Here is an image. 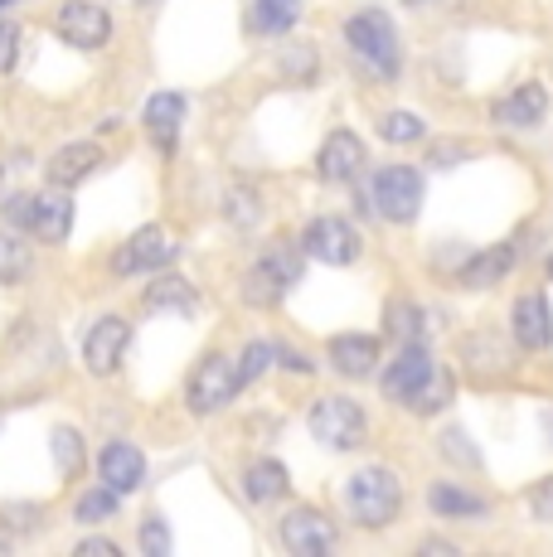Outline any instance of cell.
I'll list each match as a JSON object with an SVG mask.
<instances>
[{
  "label": "cell",
  "instance_id": "cell-41",
  "mask_svg": "<svg viewBox=\"0 0 553 557\" xmlns=\"http://www.w3.org/2000/svg\"><path fill=\"white\" fill-rule=\"evenodd\" d=\"M452 160H466V146H438L432 151V165H452Z\"/></svg>",
  "mask_w": 553,
  "mask_h": 557
},
{
  "label": "cell",
  "instance_id": "cell-30",
  "mask_svg": "<svg viewBox=\"0 0 553 557\" xmlns=\"http://www.w3.org/2000/svg\"><path fill=\"white\" fill-rule=\"evenodd\" d=\"M116 499H122V495H116V490H108V485H102V490H88V495L78 499V519H83V523L112 519V513H116Z\"/></svg>",
  "mask_w": 553,
  "mask_h": 557
},
{
  "label": "cell",
  "instance_id": "cell-27",
  "mask_svg": "<svg viewBox=\"0 0 553 557\" xmlns=\"http://www.w3.org/2000/svg\"><path fill=\"white\" fill-rule=\"evenodd\" d=\"M54 466H59V475H78V466H83V436L73 432V426H59V432H54Z\"/></svg>",
  "mask_w": 553,
  "mask_h": 557
},
{
  "label": "cell",
  "instance_id": "cell-15",
  "mask_svg": "<svg viewBox=\"0 0 553 557\" xmlns=\"http://www.w3.org/2000/svg\"><path fill=\"white\" fill-rule=\"evenodd\" d=\"M549 112V92L539 88V83H519L515 92H505V98L495 102V126H505V132H529V126H539Z\"/></svg>",
  "mask_w": 553,
  "mask_h": 557
},
{
  "label": "cell",
  "instance_id": "cell-28",
  "mask_svg": "<svg viewBox=\"0 0 553 557\" xmlns=\"http://www.w3.org/2000/svg\"><path fill=\"white\" fill-rule=\"evenodd\" d=\"M422 136H428L422 116H413V112H389V116H384V141H393V146H413V141H422Z\"/></svg>",
  "mask_w": 553,
  "mask_h": 557
},
{
  "label": "cell",
  "instance_id": "cell-35",
  "mask_svg": "<svg viewBox=\"0 0 553 557\" xmlns=\"http://www.w3.org/2000/svg\"><path fill=\"white\" fill-rule=\"evenodd\" d=\"M529 513H534L539 523H553V475L529 490Z\"/></svg>",
  "mask_w": 553,
  "mask_h": 557
},
{
  "label": "cell",
  "instance_id": "cell-25",
  "mask_svg": "<svg viewBox=\"0 0 553 557\" xmlns=\"http://www.w3.org/2000/svg\"><path fill=\"white\" fill-rule=\"evenodd\" d=\"M302 20V0H258L253 5V29L258 35H286Z\"/></svg>",
  "mask_w": 553,
  "mask_h": 557
},
{
  "label": "cell",
  "instance_id": "cell-26",
  "mask_svg": "<svg viewBox=\"0 0 553 557\" xmlns=\"http://www.w3.org/2000/svg\"><path fill=\"white\" fill-rule=\"evenodd\" d=\"M29 276V248L15 233H0V286H20Z\"/></svg>",
  "mask_w": 553,
  "mask_h": 557
},
{
  "label": "cell",
  "instance_id": "cell-40",
  "mask_svg": "<svg viewBox=\"0 0 553 557\" xmlns=\"http://www.w3.org/2000/svg\"><path fill=\"white\" fill-rule=\"evenodd\" d=\"M78 553H83V557H116V543H108V539H88V543H78Z\"/></svg>",
  "mask_w": 553,
  "mask_h": 557
},
{
  "label": "cell",
  "instance_id": "cell-13",
  "mask_svg": "<svg viewBox=\"0 0 553 557\" xmlns=\"http://www.w3.org/2000/svg\"><path fill=\"white\" fill-rule=\"evenodd\" d=\"M509 335H515V345L529 349V355H539V349L553 345V315H549V301L539 292H529L515 301V310H509Z\"/></svg>",
  "mask_w": 553,
  "mask_h": 557
},
{
  "label": "cell",
  "instance_id": "cell-9",
  "mask_svg": "<svg viewBox=\"0 0 553 557\" xmlns=\"http://www.w3.org/2000/svg\"><path fill=\"white\" fill-rule=\"evenodd\" d=\"M170 257H175V243L165 238V228H156V223H146V228H136L132 238L122 243V252L112 257V272H116V276L156 272V267H165Z\"/></svg>",
  "mask_w": 553,
  "mask_h": 557
},
{
  "label": "cell",
  "instance_id": "cell-12",
  "mask_svg": "<svg viewBox=\"0 0 553 557\" xmlns=\"http://www.w3.org/2000/svg\"><path fill=\"white\" fill-rule=\"evenodd\" d=\"M365 160H369L365 141H359L355 132H345V126H340V132L325 136L321 156H316V175L331 180V185H349V180L365 170Z\"/></svg>",
  "mask_w": 553,
  "mask_h": 557
},
{
  "label": "cell",
  "instance_id": "cell-42",
  "mask_svg": "<svg viewBox=\"0 0 553 557\" xmlns=\"http://www.w3.org/2000/svg\"><path fill=\"white\" fill-rule=\"evenodd\" d=\"M549 276H553V257H549Z\"/></svg>",
  "mask_w": 553,
  "mask_h": 557
},
{
  "label": "cell",
  "instance_id": "cell-2",
  "mask_svg": "<svg viewBox=\"0 0 553 557\" xmlns=\"http://www.w3.org/2000/svg\"><path fill=\"white\" fill-rule=\"evenodd\" d=\"M345 39H349V49L365 59V69L374 73V78H384V83L398 78L403 53H398V35H393V20L384 10H359V15H349Z\"/></svg>",
  "mask_w": 553,
  "mask_h": 557
},
{
  "label": "cell",
  "instance_id": "cell-33",
  "mask_svg": "<svg viewBox=\"0 0 553 557\" xmlns=\"http://www.w3.org/2000/svg\"><path fill=\"white\" fill-rule=\"evenodd\" d=\"M418 320H422L418 306H393V310H389V330L403 339V345H413V339H418V330H422Z\"/></svg>",
  "mask_w": 553,
  "mask_h": 557
},
{
  "label": "cell",
  "instance_id": "cell-37",
  "mask_svg": "<svg viewBox=\"0 0 553 557\" xmlns=\"http://www.w3.org/2000/svg\"><path fill=\"white\" fill-rule=\"evenodd\" d=\"M311 69H316V49L311 45L286 49V73H292V78H311Z\"/></svg>",
  "mask_w": 553,
  "mask_h": 557
},
{
  "label": "cell",
  "instance_id": "cell-29",
  "mask_svg": "<svg viewBox=\"0 0 553 557\" xmlns=\"http://www.w3.org/2000/svg\"><path fill=\"white\" fill-rule=\"evenodd\" d=\"M446 398H452V379H446V373H438L432 369V379L422 383L418 393H413V412H438V407H446Z\"/></svg>",
  "mask_w": 553,
  "mask_h": 557
},
{
  "label": "cell",
  "instance_id": "cell-31",
  "mask_svg": "<svg viewBox=\"0 0 553 557\" xmlns=\"http://www.w3.org/2000/svg\"><path fill=\"white\" fill-rule=\"evenodd\" d=\"M268 363H272V345L253 339V345L238 355V363H233V369H238V388H248L253 379H262V369H268Z\"/></svg>",
  "mask_w": 553,
  "mask_h": 557
},
{
  "label": "cell",
  "instance_id": "cell-34",
  "mask_svg": "<svg viewBox=\"0 0 553 557\" xmlns=\"http://www.w3.org/2000/svg\"><path fill=\"white\" fill-rule=\"evenodd\" d=\"M142 548L151 553V557H170V529L161 519H146L142 523Z\"/></svg>",
  "mask_w": 553,
  "mask_h": 557
},
{
  "label": "cell",
  "instance_id": "cell-17",
  "mask_svg": "<svg viewBox=\"0 0 553 557\" xmlns=\"http://www.w3.org/2000/svg\"><path fill=\"white\" fill-rule=\"evenodd\" d=\"M331 369L340 379H369V373L379 369V339L374 335H335Z\"/></svg>",
  "mask_w": 553,
  "mask_h": 557
},
{
  "label": "cell",
  "instance_id": "cell-19",
  "mask_svg": "<svg viewBox=\"0 0 553 557\" xmlns=\"http://www.w3.org/2000/svg\"><path fill=\"white\" fill-rule=\"evenodd\" d=\"M98 165H102L98 146H93V141H73V146H63V151H54V160H49V185L73 189V185H83V180H88Z\"/></svg>",
  "mask_w": 553,
  "mask_h": 557
},
{
  "label": "cell",
  "instance_id": "cell-4",
  "mask_svg": "<svg viewBox=\"0 0 553 557\" xmlns=\"http://www.w3.org/2000/svg\"><path fill=\"white\" fill-rule=\"evenodd\" d=\"M296 276H302V252L276 243V248H268V257L243 276V301L268 310V306H276L286 296V286H296Z\"/></svg>",
  "mask_w": 553,
  "mask_h": 557
},
{
  "label": "cell",
  "instance_id": "cell-14",
  "mask_svg": "<svg viewBox=\"0 0 553 557\" xmlns=\"http://www.w3.org/2000/svg\"><path fill=\"white\" fill-rule=\"evenodd\" d=\"M428 379H432V359H428V349L413 339V345H403L398 359L389 363V373H384V398H389V403H413V393H418Z\"/></svg>",
  "mask_w": 553,
  "mask_h": 557
},
{
  "label": "cell",
  "instance_id": "cell-7",
  "mask_svg": "<svg viewBox=\"0 0 553 557\" xmlns=\"http://www.w3.org/2000/svg\"><path fill=\"white\" fill-rule=\"evenodd\" d=\"M302 252L316 257V262H325V267H349L359 257V238H355V228H349L345 219H331V213H325V219L306 223Z\"/></svg>",
  "mask_w": 553,
  "mask_h": 557
},
{
  "label": "cell",
  "instance_id": "cell-22",
  "mask_svg": "<svg viewBox=\"0 0 553 557\" xmlns=\"http://www.w3.org/2000/svg\"><path fill=\"white\" fill-rule=\"evenodd\" d=\"M428 509L442 513V519H486V499L481 495H466V490L446 485V480H438V485L428 490Z\"/></svg>",
  "mask_w": 553,
  "mask_h": 557
},
{
  "label": "cell",
  "instance_id": "cell-39",
  "mask_svg": "<svg viewBox=\"0 0 553 557\" xmlns=\"http://www.w3.org/2000/svg\"><path fill=\"white\" fill-rule=\"evenodd\" d=\"M29 209H35V195H20V199H10V223H20V228H29Z\"/></svg>",
  "mask_w": 553,
  "mask_h": 557
},
{
  "label": "cell",
  "instance_id": "cell-6",
  "mask_svg": "<svg viewBox=\"0 0 553 557\" xmlns=\"http://www.w3.org/2000/svg\"><path fill=\"white\" fill-rule=\"evenodd\" d=\"M233 393H238V369H233V359L209 355V359H199L195 373H189L185 398H189V407H195L199 417H205V412H219V407H229Z\"/></svg>",
  "mask_w": 553,
  "mask_h": 557
},
{
  "label": "cell",
  "instance_id": "cell-11",
  "mask_svg": "<svg viewBox=\"0 0 553 557\" xmlns=\"http://www.w3.org/2000/svg\"><path fill=\"white\" fill-rule=\"evenodd\" d=\"M59 35L73 49H102L112 39V15L102 5H93V0H69L59 10Z\"/></svg>",
  "mask_w": 553,
  "mask_h": 557
},
{
  "label": "cell",
  "instance_id": "cell-36",
  "mask_svg": "<svg viewBox=\"0 0 553 557\" xmlns=\"http://www.w3.org/2000/svg\"><path fill=\"white\" fill-rule=\"evenodd\" d=\"M20 59V29L10 20H0V73H10Z\"/></svg>",
  "mask_w": 553,
  "mask_h": 557
},
{
  "label": "cell",
  "instance_id": "cell-1",
  "mask_svg": "<svg viewBox=\"0 0 553 557\" xmlns=\"http://www.w3.org/2000/svg\"><path fill=\"white\" fill-rule=\"evenodd\" d=\"M345 505L355 513L359 529H389L403 509V480L389 466H365L349 475L345 485Z\"/></svg>",
  "mask_w": 553,
  "mask_h": 557
},
{
  "label": "cell",
  "instance_id": "cell-23",
  "mask_svg": "<svg viewBox=\"0 0 553 557\" xmlns=\"http://www.w3.org/2000/svg\"><path fill=\"white\" fill-rule=\"evenodd\" d=\"M142 301H146V310H175V315H189V310L199 306V296L185 276H156V282L146 286Z\"/></svg>",
  "mask_w": 553,
  "mask_h": 557
},
{
  "label": "cell",
  "instance_id": "cell-24",
  "mask_svg": "<svg viewBox=\"0 0 553 557\" xmlns=\"http://www.w3.org/2000/svg\"><path fill=\"white\" fill-rule=\"evenodd\" d=\"M180 116H185V98H180V92H156V98L146 102V132L161 146H175Z\"/></svg>",
  "mask_w": 553,
  "mask_h": 557
},
{
  "label": "cell",
  "instance_id": "cell-32",
  "mask_svg": "<svg viewBox=\"0 0 553 557\" xmlns=\"http://www.w3.org/2000/svg\"><path fill=\"white\" fill-rule=\"evenodd\" d=\"M223 213H229L233 228H253V223H258V195H253V189H233V195L223 199Z\"/></svg>",
  "mask_w": 553,
  "mask_h": 557
},
{
  "label": "cell",
  "instance_id": "cell-20",
  "mask_svg": "<svg viewBox=\"0 0 553 557\" xmlns=\"http://www.w3.org/2000/svg\"><path fill=\"white\" fill-rule=\"evenodd\" d=\"M515 243H500V248H481V257H471L462 272V286H471V292H486V286H500L509 276V267H515Z\"/></svg>",
  "mask_w": 553,
  "mask_h": 557
},
{
  "label": "cell",
  "instance_id": "cell-21",
  "mask_svg": "<svg viewBox=\"0 0 553 557\" xmlns=\"http://www.w3.org/2000/svg\"><path fill=\"white\" fill-rule=\"evenodd\" d=\"M286 485H292V480H286L282 460H253V466L243 470V490H248L253 505H272V499H282Z\"/></svg>",
  "mask_w": 553,
  "mask_h": 557
},
{
  "label": "cell",
  "instance_id": "cell-18",
  "mask_svg": "<svg viewBox=\"0 0 553 557\" xmlns=\"http://www.w3.org/2000/svg\"><path fill=\"white\" fill-rule=\"evenodd\" d=\"M73 228V199L63 195V189L54 185L49 195H35V209H29V233L45 243H63Z\"/></svg>",
  "mask_w": 553,
  "mask_h": 557
},
{
  "label": "cell",
  "instance_id": "cell-10",
  "mask_svg": "<svg viewBox=\"0 0 553 557\" xmlns=\"http://www.w3.org/2000/svg\"><path fill=\"white\" fill-rule=\"evenodd\" d=\"M282 543H286V553H296V557H321V553H331L335 548V523L325 519V513H316V509H292L282 519Z\"/></svg>",
  "mask_w": 553,
  "mask_h": 557
},
{
  "label": "cell",
  "instance_id": "cell-43",
  "mask_svg": "<svg viewBox=\"0 0 553 557\" xmlns=\"http://www.w3.org/2000/svg\"><path fill=\"white\" fill-rule=\"evenodd\" d=\"M0 5H10V0H0Z\"/></svg>",
  "mask_w": 553,
  "mask_h": 557
},
{
  "label": "cell",
  "instance_id": "cell-8",
  "mask_svg": "<svg viewBox=\"0 0 553 557\" xmlns=\"http://www.w3.org/2000/svg\"><path fill=\"white\" fill-rule=\"evenodd\" d=\"M126 345H132V325H126L122 315H102L98 325L88 330V339H83V363H88L93 379H108L116 363H122Z\"/></svg>",
  "mask_w": 553,
  "mask_h": 557
},
{
  "label": "cell",
  "instance_id": "cell-5",
  "mask_svg": "<svg viewBox=\"0 0 553 557\" xmlns=\"http://www.w3.org/2000/svg\"><path fill=\"white\" fill-rule=\"evenodd\" d=\"M374 209L389 223H413L422 209V170L413 165H384L374 175Z\"/></svg>",
  "mask_w": 553,
  "mask_h": 557
},
{
  "label": "cell",
  "instance_id": "cell-16",
  "mask_svg": "<svg viewBox=\"0 0 553 557\" xmlns=\"http://www.w3.org/2000/svg\"><path fill=\"white\" fill-rule=\"evenodd\" d=\"M98 475L108 490H116V495H132V490L146 480V456L126 442H112L108 451L98 456Z\"/></svg>",
  "mask_w": 553,
  "mask_h": 557
},
{
  "label": "cell",
  "instance_id": "cell-38",
  "mask_svg": "<svg viewBox=\"0 0 553 557\" xmlns=\"http://www.w3.org/2000/svg\"><path fill=\"white\" fill-rule=\"evenodd\" d=\"M272 359H282V369H292V373H311L316 369V363L306 355H296V349H272Z\"/></svg>",
  "mask_w": 553,
  "mask_h": 557
},
{
  "label": "cell",
  "instance_id": "cell-3",
  "mask_svg": "<svg viewBox=\"0 0 553 557\" xmlns=\"http://www.w3.org/2000/svg\"><path fill=\"white\" fill-rule=\"evenodd\" d=\"M311 436L331 451H355L359 442L369 436V417L355 398H340V393H325V398L311 403V417H306Z\"/></svg>",
  "mask_w": 553,
  "mask_h": 557
}]
</instances>
